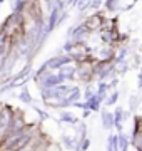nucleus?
Listing matches in <instances>:
<instances>
[{
	"instance_id": "obj_1",
	"label": "nucleus",
	"mask_w": 142,
	"mask_h": 151,
	"mask_svg": "<svg viewBox=\"0 0 142 151\" xmlns=\"http://www.w3.org/2000/svg\"><path fill=\"white\" fill-rule=\"evenodd\" d=\"M15 109L9 104H0V143H4L9 136L12 119H13Z\"/></svg>"
},
{
	"instance_id": "obj_2",
	"label": "nucleus",
	"mask_w": 142,
	"mask_h": 151,
	"mask_svg": "<svg viewBox=\"0 0 142 151\" xmlns=\"http://www.w3.org/2000/svg\"><path fill=\"white\" fill-rule=\"evenodd\" d=\"M69 64H74V59H72L70 54H60V55H55V57H50L44 62V65L47 67L49 70H54L57 72L59 69H62L64 65H69Z\"/></svg>"
},
{
	"instance_id": "obj_3",
	"label": "nucleus",
	"mask_w": 142,
	"mask_h": 151,
	"mask_svg": "<svg viewBox=\"0 0 142 151\" xmlns=\"http://www.w3.org/2000/svg\"><path fill=\"white\" fill-rule=\"evenodd\" d=\"M27 126H28V123L25 121V116H23L22 109H15V114H13V119H12V124H10V129H9V136H13L17 133H20Z\"/></svg>"
},
{
	"instance_id": "obj_4",
	"label": "nucleus",
	"mask_w": 142,
	"mask_h": 151,
	"mask_svg": "<svg viewBox=\"0 0 142 151\" xmlns=\"http://www.w3.org/2000/svg\"><path fill=\"white\" fill-rule=\"evenodd\" d=\"M100 126L102 129L105 131H114L115 126H114V113L109 111V108H102L100 109Z\"/></svg>"
},
{
	"instance_id": "obj_5",
	"label": "nucleus",
	"mask_w": 142,
	"mask_h": 151,
	"mask_svg": "<svg viewBox=\"0 0 142 151\" xmlns=\"http://www.w3.org/2000/svg\"><path fill=\"white\" fill-rule=\"evenodd\" d=\"M57 123H62V124H69V126H77V124L80 123V119L77 118L75 114L72 113V111H67V109H64V111H59V118H57Z\"/></svg>"
},
{
	"instance_id": "obj_6",
	"label": "nucleus",
	"mask_w": 142,
	"mask_h": 151,
	"mask_svg": "<svg viewBox=\"0 0 142 151\" xmlns=\"http://www.w3.org/2000/svg\"><path fill=\"white\" fill-rule=\"evenodd\" d=\"M124 111L126 109L122 106H115L114 108V126L117 133H122L124 131V123H126V116H124Z\"/></svg>"
},
{
	"instance_id": "obj_7",
	"label": "nucleus",
	"mask_w": 142,
	"mask_h": 151,
	"mask_svg": "<svg viewBox=\"0 0 142 151\" xmlns=\"http://www.w3.org/2000/svg\"><path fill=\"white\" fill-rule=\"evenodd\" d=\"M77 139H79V136H70V134H65V133H62L60 134V146L62 148H65L67 151H74L75 150V145H77Z\"/></svg>"
},
{
	"instance_id": "obj_8",
	"label": "nucleus",
	"mask_w": 142,
	"mask_h": 151,
	"mask_svg": "<svg viewBox=\"0 0 142 151\" xmlns=\"http://www.w3.org/2000/svg\"><path fill=\"white\" fill-rule=\"evenodd\" d=\"M105 151H120L119 148V136L117 133L110 131L109 136H107V141H105Z\"/></svg>"
},
{
	"instance_id": "obj_9",
	"label": "nucleus",
	"mask_w": 142,
	"mask_h": 151,
	"mask_svg": "<svg viewBox=\"0 0 142 151\" xmlns=\"http://www.w3.org/2000/svg\"><path fill=\"white\" fill-rule=\"evenodd\" d=\"M17 99H18L20 103L27 104V106H32L33 104V97H32V94H30V91H28L27 84L20 87V91H18V94H17Z\"/></svg>"
},
{
	"instance_id": "obj_10",
	"label": "nucleus",
	"mask_w": 142,
	"mask_h": 151,
	"mask_svg": "<svg viewBox=\"0 0 142 151\" xmlns=\"http://www.w3.org/2000/svg\"><path fill=\"white\" fill-rule=\"evenodd\" d=\"M65 99L72 104V106H74V103H77V101H82V87L80 86H72V89L69 91V94L65 96Z\"/></svg>"
},
{
	"instance_id": "obj_11",
	"label": "nucleus",
	"mask_w": 142,
	"mask_h": 151,
	"mask_svg": "<svg viewBox=\"0 0 142 151\" xmlns=\"http://www.w3.org/2000/svg\"><path fill=\"white\" fill-rule=\"evenodd\" d=\"M87 103V109H90L92 113H100V109H102V104H104V99L100 96H97V92H95V96L92 99H89L85 101Z\"/></svg>"
},
{
	"instance_id": "obj_12",
	"label": "nucleus",
	"mask_w": 142,
	"mask_h": 151,
	"mask_svg": "<svg viewBox=\"0 0 142 151\" xmlns=\"http://www.w3.org/2000/svg\"><path fill=\"white\" fill-rule=\"evenodd\" d=\"M119 96L120 92L115 89V91H110L109 96H107V99H105V108H112V106H117V103H119Z\"/></svg>"
},
{
	"instance_id": "obj_13",
	"label": "nucleus",
	"mask_w": 142,
	"mask_h": 151,
	"mask_svg": "<svg viewBox=\"0 0 142 151\" xmlns=\"http://www.w3.org/2000/svg\"><path fill=\"white\" fill-rule=\"evenodd\" d=\"M141 103H142V97H139V96H131L129 97V111L131 113H136L137 111V108L141 106Z\"/></svg>"
},
{
	"instance_id": "obj_14",
	"label": "nucleus",
	"mask_w": 142,
	"mask_h": 151,
	"mask_svg": "<svg viewBox=\"0 0 142 151\" xmlns=\"http://www.w3.org/2000/svg\"><path fill=\"white\" fill-rule=\"evenodd\" d=\"M104 7L107 12H117L120 9L119 0H104Z\"/></svg>"
},
{
	"instance_id": "obj_15",
	"label": "nucleus",
	"mask_w": 142,
	"mask_h": 151,
	"mask_svg": "<svg viewBox=\"0 0 142 151\" xmlns=\"http://www.w3.org/2000/svg\"><path fill=\"white\" fill-rule=\"evenodd\" d=\"M94 96H95V87H94L92 84H87L85 89L82 91V99L84 101H89V99H92Z\"/></svg>"
},
{
	"instance_id": "obj_16",
	"label": "nucleus",
	"mask_w": 142,
	"mask_h": 151,
	"mask_svg": "<svg viewBox=\"0 0 142 151\" xmlns=\"http://www.w3.org/2000/svg\"><path fill=\"white\" fill-rule=\"evenodd\" d=\"M32 108H33V111H35V114L38 116V119H40V121H47V119H52L50 113H47V111H44V109H40L38 106L32 104Z\"/></svg>"
},
{
	"instance_id": "obj_17",
	"label": "nucleus",
	"mask_w": 142,
	"mask_h": 151,
	"mask_svg": "<svg viewBox=\"0 0 142 151\" xmlns=\"http://www.w3.org/2000/svg\"><path fill=\"white\" fill-rule=\"evenodd\" d=\"M92 5V0H79V4H77V10L79 12H85L90 9Z\"/></svg>"
},
{
	"instance_id": "obj_18",
	"label": "nucleus",
	"mask_w": 142,
	"mask_h": 151,
	"mask_svg": "<svg viewBox=\"0 0 142 151\" xmlns=\"http://www.w3.org/2000/svg\"><path fill=\"white\" fill-rule=\"evenodd\" d=\"M90 145H92V139L90 138H82L80 139V151H89V148H90Z\"/></svg>"
},
{
	"instance_id": "obj_19",
	"label": "nucleus",
	"mask_w": 142,
	"mask_h": 151,
	"mask_svg": "<svg viewBox=\"0 0 142 151\" xmlns=\"http://www.w3.org/2000/svg\"><path fill=\"white\" fill-rule=\"evenodd\" d=\"M102 5H104V0H92V5H90V9L99 12V9H100Z\"/></svg>"
},
{
	"instance_id": "obj_20",
	"label": "nucleus",
	"mask_w": 142,
	"mask_h": 151,
	"mask_svg": "<svg viewBox=\"0 0 142 151\" xmlns=\"http://www.w3.org/2000/svg\"><path fill=\"white\" fill-rule=\"evenodd\" d=\"M117 84H119V77L110 79V81H109V89H110V91H115V89H117Z\"/></svg>"
},
{
	"instance_id": "obj_21",
	"label": "nucleus",
	"mask_w": 142,
	"mask_h": 151,
	"mask_svg": "<svg viewBox=\"0 0 142 151\" xmlns=\"http://www.w3.org/2000/svg\"><path fill=\"white\" fill-rule=\"evenodd\" d=\"M22 151H42V150H40L38 146H35V145L32 143L30 146H27V148H25V150H22Z\"/></svg>"
},
{
	"instance_id": "obj_22",
	"label": "nucleus",
	"mask_w": 142,
	"mask_h": 151,
	"mask_svg": "<svg viewBox=\"0 0 142 151\" xmlns=\"http://www.w3.org/2000/svg\"><path fill=\"white\" fill-rule=\"evenodd\" d=\"M90 114H92V111H90V109H84V111H82V119H84V121H85V119H89V118H90Z\"/></svg>"
},
{
	"instance_id": "obj_23",
	"label": "nucleus",
	"mask_w": 142,
	"mask_h": 151,
	"mask_svg": "<svg viewBox=\"0 0 142 151\" xmlns=\"http://www.w3.org/2000/svg\"><path fill=\"white\" fill-rule=\"evenodd\" d=\"M137 87H139V91H142V69L139 72V77H137Z\"/></svg>"
},
{
	"instance_id": "obj_24",
	"label": "nucleus",
	"mask_w": 142,
	"mask_h": 151,
	"mask_svg": "<svg viewBox=\"0 0 142 151\" xmlns=\"http://www.w3.org/2000/svg\"><path fill=\"white\" fill-rule=\"evenodd\" d=\"M139 121H141V131H142V114H139Z\"/></svg>"
},
{
	"instance_id": "obj_25",
	"label": "nucleus",
	"mask_w": 142,
	"mask_h": 151,
	"mask_svg": "<svg viewBox=\"0 0 142 151\" xmlns=\"http://www.w3.org/2000/svg\"><path fill=\"white\" fill-rule=\"evenodd\" d=\"M0 4H4V0H0Z\"/></svg>"
},
{
	"instance_id": "obj_26",
	"label": "nucleus",
	"mask_w": 142,
	"mask_h": 151,
	"mask_svg": "<svg viewBox=\"0 0 142 151\" xmlns=\"http://www.w3.org/2000/svg\"><path fill=\"white\" fill-rule=\"evenodd\" d=\"M42 151H50V150H42Z\"/></svg>"
},
{
	"instance_id": "obj_27",
	"label": "nucleus",
	"mask_w": 142,
	"mask_h": 151,
	"mask_svg": "<svg viewBox=\"0 0 142 151\" xmlns=\"http://www.w3.org/2000/svg\"><path fill=\"white\" fill-rule=\"evenodd\" d=\"M136 151H142V150H136Z\"/></svg>"
}]
</instances>
